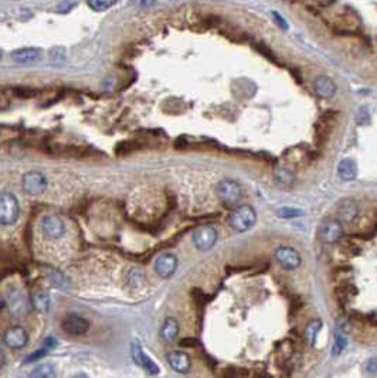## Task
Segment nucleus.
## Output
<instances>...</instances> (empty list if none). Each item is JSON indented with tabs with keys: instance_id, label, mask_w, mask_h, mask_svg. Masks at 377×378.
Returning <instances> with one entry per match:
<instances>
[{
	"instance_id": "nucleus-1",
	"label": "nucleus",
	"mask_w": 377,
	"mask_h": 378,
	"mask_svg": "<svg viewBox=\"0 0 377 378\" xmlns=\"http://www.w3.org/2000/svg\"><path fill=\"white\" fill-rule=\"evenodd\" d=\"M257 221V213L250 206H240L233 210L230 214L229 224L237 232H245L254 227Z\"/></svg>"
},
{
	"instance_id": "nucleus-2",
	"label": "nucleus",
	"mask_w": 377,
	"mask_h": 378,
	"mask_svg": "<svg viewBox=\"0 0 377 378\" xmlns=\"http://www.w3.org/2000/svg\"><path fill=\"white\" fill-rule=\"evenodd\" d=\"M20 214V207L17 198L7 191L0 195V222L3 225H12L17 221Z\"/></svg>"
},
{
	"instance_id": "nucleus-3",
	"label": "nucleus",
	"mask_w": 377,
	"mask_h": 378,
	"mask_svg": "<svg viewBox=\"0 0 377 378\" xmlns=\"http://www.w3.org/2000/svg\"><path fill=\"white\" fill-rule=\"evenodd\" d=\"M217 240L218 232L213 225H202L196 228L192 235L193 245L196 247V250H199L200 252L210 251L216 245Z\"/></svg>"
},
{
	"instance_id": "nucleus-4",
	"label": "nucleus",
	"mask_w": 377,
	"mask_h": 378,
	"mask_svg": "<svg viewBox=\"0 0 377 378\" xmlns=\"http://www.w3.org/2000/svg\"><path fill=\"white\" fill-rule=\"evenodd\" d=\"M218 200L227 207L236 206L241 198V187L240 184L231 179L221 180L216 187Z\"/></svg>"
},
{
	"instance_id": "nucleus-5",
	"label": "nucleus",
	"mask_w": 377,
	"mask_h": 378,
	"mask_svg": "<svg viewBox=\"0 0 377 378\" xmlns=\"http://www.w3.org/2000/svg\"><path fill=\"white\" fill-rule=\"evenodd\" d=\"M47 177L41 172L32 170L27 172L22 179V187H23L24 193L29 195H40L46 191L47 189Z\"/></svg>"
},
{
	"instance_id": "nucleus-6",
	"label": "nucleus",
	"mask_w": 377,
	"mask_h": 378,
	"mask_svg": "<svg viewBox=\"0 0 377 378\" xmlns=\"http://www.w3.org/2000/svg\"><path fill=\"white\" fill-rule=\"evenodd\" d=\"M275 261L281 265V268H284L286 271H294L298 269L302 264V258L299 255L297 250H294L292 247H279L274 252Z\"/></svg>"
},
{
	"instance_id": "nucleus-7",
	"label": "nucleus",
	"mask_w": 377,
	"mask_h": 378,
	"mask_svg": "<svg viewBox=\"0 0 377 378\" xmlns=\"http://www.w3.org/2000/svg\"><path fill=\"white\" fill-rule=\"evenodd\" d=\"M319 240L325 244H335L342 238L343 227L339 220H323L318 228Z\"/></svg>"
},
{
	"instance_id": "nucleus-8",
	"label": "nucleus",
	"mask_w": 377,
	"mask_h": 378,
	"mask_svg": "<svg viewBox=\"0 0 377 378\" xmlns=\"http://www.w3.org/2000/svg\"><path fill=\"white\" fill-rule=\"evenodd\" d=\"M177 258L176 255H173L171 252H165L160 253L159 256L155 259L153 264V269L156 272V275L162 278V279H169L174 275L176 269H177Z\"/></svg>"
},
{
	"instance_id": "nucleus-9",
	"label": "nucleus",
	"mask_w": 377,
	"mask_h": 378,
	"mask_svg": "<svg viewBox=\"0 0 377 378\" xmlns=\"http://www.w3.org/2000/svg\"><path fill=\"white\" fill-rule=\"evenodd\" d=\"M61 327L69 336H84L90 330V321L80 315L69 313L61 321Z\"/></svg>"
},
{
	"instance_id": "nucleus-10",
	"label": "nucleus",
	"mask_w": 377,
	"mask_h": 378,
	"mask_svg": "<svg viewBox=\"0 0 377 378\" xmlns=\"http://www.w3.org/2000/svg\"><path fill=\"white\" fill-rule=\"evenodd\" d=\"M41 231L47 240H60L66 234V224L57 216H47L41 220Z\"/></svg>"
},
{
	"instance_id": "nucleus-11",
	"label": "nucleus",
	"mask_w": 377,
	"mask_h": 378,
	"mask_svg": "<svg viewBox=\"0 0 377 378\" xmlns=\"http://www.w3.org/2000/svg\"><path fill=\"white\" fill-rule=\"evenodd\" d=\"M29 342V333L22 326H12L3 334V343L12 350L23 348Z\"/></svg>"
},
{
	"instance_id": "nucleus-12",
	"label": "nucleus",
	"mask_w": 377,
	"mask_h": 378,
	"mask_svg": "<svg viewBox=\"0 0 377 378\" xmlns=\"http://www.w3.org/2000/svg\"><path fill=\"white\" fill-rule=\"evenodd\" d=\"M131 354H132V360L137 366L143 368L145 371H148L149 374H152V376L159 374V367L156 366V363L149 355L143 353V350L139 344L134 343L131 346Z\"/></svg>"
},
{
	"instance_id": "nucleus-13",
	"label": "nucleus",
	"mask_w": 377,
	"mask_h": 378,
	"mask_svg": "<svg viewBox=\"0 0 377 378\" xmlns=\"http://www.w3.org/2000/svg\"><path fill=\"white\" fill-rule=\"evenodd\" d=\"M313 91L315 94L322 98V99H331L335 96V94L338 91V87L335 84V81L329 78L328 75H319L313 80Z\"/></svg>"
},
{
	"instance_id": "nucleus-14",
	"label": "nucleus",
	"mask_w": 377,
	"mask_h": 378,
	"mask_svg": "<svg viewBox=\"0 0 377 378\" xmlns=\"http://www.w3.org/2000/svg\"><path fill=\"white\" fill-rule=\"evenodd\" d=\"M359 213H360L359 204L353 198H344V200H342L341 204H339V208H338L339 221L344 222V224L353 222L354 220L359 217Z\"/></svg>"
},
{
	"instance_id": "nucleus-15",
	"label": "nucleus",
	"mask_w": 377,
	"mask_h": 378,
	"mask_svg": "<svg viewBox=\"0 0 377 378\" xmlns=\"http://www.w3.org/2000/svg\"><path fill=\"white\" fill-rule=\"evenodd\" d=\"M168 363L171 370H174L179 374H187L192 368L190 357L183 351H171L168 354Z\"/></svg>"
},
{
	"instance_id": "nucleus-16",
	"label": "nucleus",
	"mask_w": 377,
	"mask_h": 378,
	"mask_svg": "<svg viewBox=\"0 0 377 378\" xmlns=\"http://www.w3.org/2000/svg\"><path fill=\"white\" fill-rule=\"evenodd\" d=\"M40 48L34 47H26V48H19L12 53V60L17 64H32L40 58Z\"/></svg>"
},
{
	"instance_id": "nucleus-17",
	"label": "nucleus",
	"mask_w": 377,
	"mask_h": 378,
	"mask_svg": "<svg viewBox=\"0 0 377 378\" xmlns=\"http://www.w3.org/2000/svg\"><path fill=\"white\" fill-rule=\"evenodd\" d=\"M4 300H6V303H9L10 312L14 315H22L26 312V300H24V295H22L20 290H17L14 287L9 289Z\"/></svg>"
},
{
	"instance_id": "nucleus-18",
	"label": "nucleus",
	"mask_w": 377,
	"mask_h": 378,
	"mask_svg": "<svg viewBox=\"0 0 377 378\" xmlns=\"http://www.w3.org/2000/svg\"><path fill=\"white\" fill-rule=\"evenodd\" d=\"M338 174L344 182H352L357 176V166L352 159H343L338 166Z\"/></svg>"
},
{
	"instance_id": "nucleus-19",
	"label": "nucleus",
	"mask_w": 377,
	"mask_h": 378,
	"mask_svg": "<svg viewBox=\"0 0 377 378\" xmlns=\"http://www.w3.org/2000/svg\"><path fill=\"white\" fill-rule=\"evenodd\" d=\"M179 334V323L176 319L173 317H169L166 319L163 326H162V330H160V336L162 339L166 342V343H171Z\"/></svg>"
},
{
	"instance_id": "nucleus-20",
	"label": "nucleus",
	"mask_w": 377,
	"mask_h": 378,
	"mask_svg": "<svg viewBox=\"0 0 377 378\" xmlns=\"http://www.w3.org/2000/svg\"><path fill=\"white\" fill-rule=\"evenodd\" d=\"M33 306L40 313H47L51 306V296L47 290H37L33 295Z\"/></svg>"
},
{
	"instance_id": "nucleus-21",
	"label": "nucleus",
	"mask_w": 377,
	"mask_h": 378,
	"mask_svg": "<svg viewBox=\"0 0 377 378\" xmlns=\"http://www.w3.org/2000/svg\"><path fill=\"white\" fill-rule=\"evenodd\" d=\"M57 377V371L56 367L53 364H41L37 366L32 370L29 378H56Z\"/></svg>"
},
{
	"instance_id": "nucleus-22",
	"label": "nucleus",
	"mask_w": 377,
	"mask_h": 378,
	"mask_svg": "<svg viewBox=\"0 0 377 378\" xmlns=\"http://www.w3.org/2000/svg\"><path fill=\"white\" fill-rule=\"evenodd\" d=\"M322 320L319 319H315V320H310L307 324V329H305V337H307V342H308L309 346H315L316 343V337H318V333L320 332L322 329Z\"/></svg>"
},
{
	"instance_id": "nucleus-23",
	"label": "nucleus",
	"mask_w": 377,
	"mask_h": 378,
	"mask_svg": "<svg viewBox=\"0 0 377 378\" xmlns=\"http://www.w3.org/2000/svg\"><path fill=\"white\" fill-rule=\"evenodd\" d=\"M347 347V339L341 332L335 333V342L332 344V355L338 357L343 353V350Z\"/></svg>"
},
{
	"instance_id": "nucleus-24",
	"label": "nucleus",
	"mask_w": 377,
	"mask_h": 378,
	"mask_svg": "<svg viewBox=\"0 0 377 378\" xmlns=\"http://www.w3.org/2000/svg\"><path fill=\"white\" fill-rule=\"evenodd\" d=\"M275 179H276L278 184L288 187V186H292L294 180H295V176H294V173L291 172V170H288V169H279L275 173Z\"/></svg>"
},
{
	"instance_id": "nucleus-25",
	"label": "nucleus",
	"mask_w": 377,
	"mask_h": 378,
	"mask_svg": "<svg viewBox=\"0 0 377 378\" xmlns=\"http://www.w3.org/2000/svg\"><path fill=\"white\" fill-rule=\"evenodd\" d=\"M356 286L353 285H343V286H339L336 289V295H338V298L341 302H349V300H352L354 295H356Z\"/></svg>"
},
{
	"instance_id": "nucleus-26",
	"label": "nucleus",
	"mask_w": 377,
	"mask_h": 378,
	"mask_svg": "<svg viewBox=\"0 0 377 378\" xmlns=\"http://www.w3.org/2000/svg\"><path fill=\"white\" fill-rule=\"evenodd\" d=\"M116 0H88V6L94 12H105L111 6H114Z\"/></svg>"
},
{
	"instance_id": "nucleus-27",
	"label": "nucleus",
	"mask_w": 377,
	"mask_h": 378,
	"mask_svg": "<svg viewBox=\"0 0 377 378\" xmlns=\"http://www.w3.org/2000/svg\"><path fill=\"white\" fill-rule=\"evenodd\" d=\"M278 216L281 218H295V217H302L304 216V211L302 210H298V208H292V207H284V208H279L278 210Z\"/></svg>"
},
{
	"instance_id": "nucleus-28",
	"label": "nucleus",
	"mask_w": 377,
	"mask_h": 378,
	"mask_svg": "<svg viewBox=\"0 0 377 378\" xmlns=\"http://www.w3.org/2000/svg\"><path fill=\"white\" fill-rule=\"evenodd\" d=\"M51 61L56 64H61L66 61V48L64 47H54L50 53Z\"/></svg>"
},
{
	"instance_id": "nucleus-29",
	"label": "nucleus",
	"mask_w": 377,
	"mask_h": 378,
	"mask_svg": "<svg viewBox=\"0 0 377 378\" xmlns=\"http://www.w3.org/2000/svg\"><path fill=\"white\" fill-rule=\"evenodd\" d=\"M366 374L369 377H376L377 376V357H372L365 363Z\"/></svg>"
},
{
	"instance_id": "nucleus-30",
	"label": "nucleus",
	"mask_w": 377,
	"mask_h": 378,
	"mask_svg": "<svg viewBox=\"0 0 377 378\" xmlns=\"http://www.w3.org/2000/svg\"><path fill=\"white\" fill-rule=\"evenodd\" d=\"M50 348H47L46 346L43 347V348H40V350H37L34 353H32V354L29 355L26 360H24V363H32V361H35V360H38V358H41L43 355L47 354V351H48Z\"/></svg>"
},
{
	"instance_id": "nucleus-31",
	"label": "nucleus",
	"mask_w": 377,
	"mask_h": 378,
	"mask_svg": "<svg viewBox=\"0 0 377 378\" xmlns=\"http://www.w3.org/2000/svg\"><path fill=\"white\" fill-rule=\"evenodd\" d=\"M273 16H274V19L276 20V23H278V26H279L281 29H284V30L288 29V24H286L285 19H282V17H281V16H279L276 12H273Z\"/></svg>"
},
{
	"instance_id": "nucleus-32",
	"label": "nucleus",
	"mask_w": 377,
	"mask_h": 378,
	"mask_svg": "<svg viewBox=\"0 0 377 378\" xmlns=\"http://www.w3.org/2000/svg\"><path fill=\"white\" fill-rule=\"evenodd\" d=\"M69 378H88V376L84 374V373H80V374H75V376H72V377Z\"/></svg>"
}]
</instances>
